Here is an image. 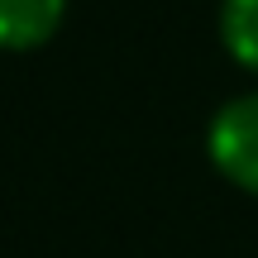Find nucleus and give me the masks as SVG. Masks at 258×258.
Returning <instances> with one entry per match:
<instances>
[{
    "label": "nucleus",
    "mask_w": 258,
    "mask_h": 258,
    "mask_svg": "<svg viewBox=\"0 0 258 258\" xmlns=\"http://www.w3.org/2000/svg\"><path fill=\"white\" fill-rule=\"evenodd\" d=\"M220 43L244 72H258V0H225L220 5Z\"/></svg>",
    "instance_id": "3"
},
{
    "label": "nucleus",
    "mask_w": 258,
    "mask_h": 258,
    "mask_svg": "<svg viewBox=\"0 0 258 258\" xmlns=\"http://www.w3.org/2000/svg\"><path fill=\"white\" fill-rule=\"evenodd\" d=\"M67 0H0V48L5 53H29L43 48L62 29Z\"/></svg>",
    "instance_id": "2"
},
{
    "label": "nucleus",
    "mask_w": 258,
    "mask_h": 258,
    "mask_svg": "<svg viewBox=\"0 0 258 258\" xmlns=\"http://www.w3.org/2000/svg\"><path fill=\"white\" fill-rule=\"evenodd\" d=\"M206 158L230 186L258 196V91L234 96L211 115Z\"/></svg>",
    "instance_id": "1"
}]
</instances>
